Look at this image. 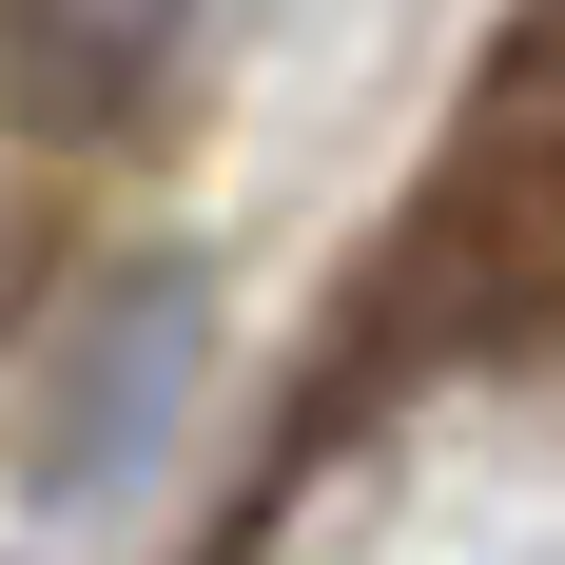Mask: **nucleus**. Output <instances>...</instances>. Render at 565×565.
Instances as JSON below:
<instances>
[{
  "mask_svg": "<svg viewBox=\"0 0 565 565\" xmlns=\"http://www.w3.org/2000/svg\"><path fill=\"white\" fill-rule=\"evenodd\" d=\"M195 371H215V274L175 254V234H137L78 312H58L40 351V429H20V468H40L58 508H117L137 468L175 449V409H195Z\"/></svg>",
  "mask_w": 565,
  "mask_h": 565,
  "instance_id": "1",
  "label": "nucleus"
},
{
  "mask_svg": "<svg viewBox=\"0 0 565 565\" xmlns=\"http://www.w3.org/2000/svg\"><path fill=\"white\" fill-rule=\"evenodd\" d=\"M175 40H195V0H0V137H40V157L137 137Z\"/></svg>",
  "mask_w": 565,
  "mask_h": 565,
  "instance_id": "2",
  "label": "nucleus"
}]
</instances>
